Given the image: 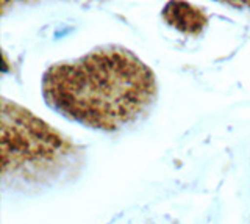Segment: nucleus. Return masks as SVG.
Instances as JSON below:
<instances>
[{"mask_svg": "<svg viewBox=\"0 0 250 224\" xmlns=\"http://www.w3.org/2000/svg\"><path fill=\"white\" fill-rule=\"evenodd\" d=\"M45 104L84 127L114 132L138 121L155 102L153 71L119 45L94 49L47 67L41 82Z\"/></svg>", "mask_w": 250, "mask_h": 224, "instance_id": "obj_1", "label": "nucleus"}, {"mask_svg": "<svg viewBox=\"0 0 250 224\" xmlns=\"http://www.w3.org/2000/svg\"><path fill=\"white\" fill-rule=\"evenodd\" d=\"M77 146L16 102L2 100V176L36 179L62 168Z\"/></svg>", "mask_w": 250, "mask_h": 224, "instance_id": "obj_2", "label": "nucleus"}, {"mask_svg": "<svg viewBox=\"0 0 250 224\" xmlns=\"http://www.w3.org/2000/svg\"><path fill=\"white\" fill-rule=\"evenodd\" d=\"M164 19L167 24L185 33L195 35L207 25V16L200 8L182 0H172L164 8Z\"/></svg>", "mask_w": 250, "mask_h": 224, "instance_id": "obj_3", "label": "nucleus"}, {"mask_svg": "<svg viewBox=\"0 0 250 224\" xmlns=\"http://www.w3.org/2000/svg\"><path fill=\"white\" fill-rule=\"evenodd\" d=\"M35 2H41V0H2V11H3V14H6L8 10L16 8V6L28 5V3H35ZM84 2H94V0H84Z\"/></svg>", "mask_w": 250, "mask_h": 224, "instance_id": "obj_4", "label": "nucleus"}, {"mask_svg": "<svg viewBox=\"0 0 250 224\" xmlns=\"http://www.w3.org/2000/svg\"><path fill=\"white\" fill-rule=\"evenodd\" d=\"M216 2L227 5V6H231V8H236V10L250 11V0H216Z\"/></svg>", "mask_w": 250, "mask_h": 224, "instance_id": "obj_5", "label": "nucleus"}]
</instances>
